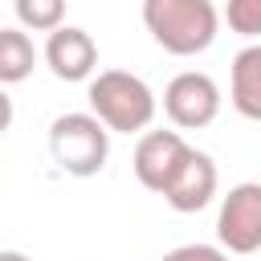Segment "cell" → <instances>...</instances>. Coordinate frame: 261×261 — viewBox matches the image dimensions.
Returning a JSON list of instances; mask_svg holds the SVG:
<instances>
[{"label":"cell","instance_id":"obj_14","mask_svg":"<svg viewBox=\"0 0 261 261\" xmlns=\"http://www.w3.org/2000/svg\"><path fill=\"white\" fill-rule=\"evenodd\" d=\"M12 126V98L4 94V86H0V135Z\"/></svg>","mask_w":261,"mask_h":261},{"label":"cell","instance_id":"obj_1","mask_svg":"<svg viewBox=\"0 0 261 261\" xmlns=\"http://www.w3.org/2000/svg\"><path fill=\"white\" fill-rule=\"evenodd\" d=\"M143 24L163 53L196 57L216 41L220 12L212 0H143Z\"/></svg>","mask_w":261,"mask_h":261},{"label":"cell","instance_id":"obj_7","mask_svg":"<svg viewBox=\"0 0 261 261\" xmlns=\"http://www.w3.org/2000/svg\"><path fill=\"white\" fill-rule=\"evenodd\" d=\"M184 155H188V143H184L179 130H147L139 139V147H135V163L130 167H135V175H139V184L147 192L163 196V188L175 175V167H179Z\"/></svg>","mask_w":261,"mask_h":261},{"label":"cell","instance_id":"obj_11","mask_svg":"<svg viewBox=\"0 0 261 261\" xmlns=\"http://www.w3.org/2000/svg\"><path fill=\"white\" fill-rule=\"evenodd\" d=\"M12 8L20 29H33V33H53L65 20V0H12Z\"/></svg>","mask_w":261,"mask_h":261},{"label":"cell","instance_id":"obj_4","mask_svg":"<svg viewBox=\"0 0 261 261\" xmlns=\"http://www.w3.org/2000/svg\"><path fill=\"white\" fill-rule=\"evenodd\" d=\"M163 114L179 130H200L220 114V86L200 69H184L163 90Z\"/></svg>","mask_w":261,"mask_h":261},{"label":"cell","instance_id":"obj_8","mask_svg":"<svg viewBox=\"0 0 261 261\" xmlns=\"http://www.w3.org/2000/svg\"><path fill=\"white\" fill-rule=\"evenodd\" d=\"M45 65L53 69V77L61 82H86L94 77L98 69V45L86 29H73V24H61L49 33L45 41Z\"/></svg>","mask_w":261,"mask_h":261},{"label":"cell","instance_id":"obj_6","mask_svg":"<svg viewBox=\"0 0 261 261\" xmlns=\"http://www.w3.org/2000/svg\"><path fill=\"white\" fill-rule=\"evenodd\" d=\"M216 184H220V175H216L212 155H204V151L188 147V155L179 159L175 175H171V179H167V188H163V200H167L175 212H200L204 204H212Z\"/></svg>","mask_w":261,"mask_h":261},{"label":"cell","instance_id":"obj_12","mask_svg":"<svg viewBox=\"0 0 261 261\" xmlns=\"http://www.w3.org/2000/svg\"><path fill=\"white\" fill-rule=\"evenodd\" d=\"M224 20L241 37H261V0H228Z\"/></svg>","mask_w":261,"mask_h":261},{"label":"cell","instance_id":"obj_3","mask_svg":"<svg viewBox=\"0 0 261 261\" xmlns=\"http://www.w3.org/2000/svg\"><path fill=\"white\" fill-rule=\"evenodd\" d=\"M49 151H53V163L65 171V175H77V179H90L106 167V155H110V130L98 114H61L53 118L49 126Z\"/></svg>","mask_w":261,"mask_h":261},{"label":"cell","instance_id":"obj_5","mask_svg":"<svg viewBox=\"0 0 261 261\" xmlns=\"http://www.w3.org/2000/svg\"><path fill=\"white\" fill-rule=\"evenodd\" d=\"M216 237L228 253H257L261 249V184H237L220 200Z\"/></svg>","mask_w":261,"mask_h":261},{"label":"cell","instance_id":"obj_13","mask_svg":"<svg viewBox=\"0 0 261 261\" xmlns=\"http://www.w3.org/2000/svg\"><path fill=\"white\" fill-rule=\"evenodd\" d=\"M163 261H228V249L224 245H179L163 253Z\"/></svg>","mask_w":261,"mask_h":261},{"label":"cell","instance_id":"obj_2","mask_svg":"<svg viewBox=\"0 0 261 261\" xmlns=\"http://www.w3.org/2000/svg\"><path fill=\"white\" fill-rule=\"evenodd\" d=\"M90 114H98L106 122V130L118 135H135L147 130L155 118V94L139 73L126 69H102L90 77Z\"/></svg>","mask_w":261,"mask_h":261},{"label":"cell","instance_id":"obj_15","mask_svg":"<svg viewBox=\"0 0 261 261\" xmlns=\"http://www.w3.org/2000/svg\"><path fill=\"white\" fill-rule=\"evenodd\" d=\"M0 261H33V257L20 253V249H0Z\"/></svg>","mask_w":261,"mask_h":261},{"label":"cell","instance_id":"obj_9","mask_svg":"<svg viewBox=\"0 0 261 261\" xmlns=\"http://www.w3.org/2000/svg\"><path fill=\"white\" fill-rule=\"evenodd\" d=\"M228 98H232L237 114L261 122V41H257V45H245V49L232 57Z\"/></svg>","mask_w":261,"mask_h":261},{"label":"cell","instance_id":"obj_10","mask_svg":"<svg viewBox=\"0 0 261 261\" xmlns=\"http://www.w3.org/2000/svg\"><path fill=\"white\" fill-rule=\"evenodd\" d=\"M37 49L24 29H0V86H16L33 73Z\"/></svg>","mask_w":261,"mask_h":261}]
</instances>
